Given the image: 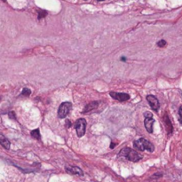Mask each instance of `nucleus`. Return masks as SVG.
Wrapping results in <instances>:
<instances>
[{"label": "nucleus", "instance_id": "9d476101", "mask_svg": "<svg viewBox=\"0 0 182 182\" xmlns=\"http://www.w3.org/2000/svg\"><path fill=\"white\" fill-rule=\"evenodd\" d=\"M164 124H165V128H166V131H167V132H168V134H172L173 133V124H172V122H171V120L169 118V117H168V115L167 114H165L164 116Z\"/></svg>", "mask_w": 182, "mask_h": 182}, {"label": "nucleus", "instance_id": "f8f14e48", "mask_svg": "<svg viewBox=\"0 0 182 182\" xmlns=\"http://www.w3.org/2000/svg\"><path fill=\"white\" fill-rule=\"evenodd\" d=\"M31 136L33 138H35L36 139H41V135H40V132H39V129H36V130H33L31 132Z\"/></svg>", "mask_w": 182, "mask_h": 182}, {"label": "nucleus", "instance_id": "dca6fc26", "mask_svg": "<svg viewBox=\"0 0 182 182\" xmlns=\"http://www.w3.org/2000/svg\"><path fill=\"white\" fill-rule=\"evenodd\" d=\"M179 122L182 125V106L179 109Z\"/></svg>", "mask_w": 182, "mask_h": 182}, {"label": "nucleus", "instance_id": "6e6552de", "mask_svg": "<svg viewBox=\"0 0 182 182\" xmlns=\"http://www.w3.org/2000/svg\"><path fill=\"white\" fill-rule=\"evenodd\" d=\"M65 170H66L67 173H69V174H72V175H78V176H83L84 175L82 170L79 167H77V166H69V165H68V166H66Z\"/></svg>", "mask_w": 182, "mask_h": 182}, {"label": "nucleus", "instance_id": "4468645a", "mask_svg": "<svg viewBox=\"0 0 182 182\" xmlns=\"http://www.w3.org/2000/svg\"><path fill=\"white\" fill-rule=\"evenodd\" d=\"M46 15H47V13H46V11H44V10H42V11H39V13H38V19L40 20L41 18H44V17H46Z\"/></svg>", "mask_w": 182, "mask_h": 182}, {"label": "nucleus", "instance_id": "ddd939ff", "mask_svg": "<svg viewBox=\"0 0 182 182\" xmlns=\"http://www.w3.org/2000/svg\"><path fill=\"white\" fill-rule=\"evenodd\" d=\"M30 93H31V91L28 88H24L21 91V95H23V96H29Z\"/></svg>", "mask_w": 182, "mask_h": 182}, {"label": "nucleus", "instance_id": "f3484780", "mask_svg": "<svg viewBox=\"0 0 182 182\" xmlns=\"http://www.w3.org/2000/svg\"><path fill=\"white\" fill-rule=\"evenodd\" d=\"M9 117H11V118L16 119V117H15V114H14V112H13V111H12V112H10V113H9Z\"/></svg>", "mask_w": 182, "mask_h": 182}, {"label": "nucleus", "instance_id": "39448f33", "mask_svg": "<svg viewBox=\"0 0 182 182\" xmlns=\"http://www.w3.org/2000/svg\"><path fill=\"white\" fill-rule=\"evenodd\" d=\"M145 120H144V124H145L146 130L148 132V133H153V125L155 124V119H153V115L150 112H146L144 114Z\"/></svg>", "mask_w": 182, "mask_h": 182}, {"label": "nucleus", "instance_id": "1a4fd4ad", "mask_svg": "<svg viewBox=\"0 0 182 182\" xmlns=\"http://www.w3.org/2000/svg\"><path fill=\"white\" fill-rule=\"evenodd\" d=\"M99 105H100V102L99 101H92L90 102L89 104H87L85 106V108L84 109V113H88V112H91L93 111L95 109H97L99 108Z\"/></svg>", "mask_w": 182, "mask_h": 182}, {"label": "nucleus", "instance_id": "f257e3e1", "mask_svg": "<svg viewBox=\"0 0 182 182\" xmlns=\"http://www.w3.org/2000/svg\"><path fill=\"white\" fill-rule=\"evenodd\" d=\"M133 147L134 148L139 150V151H148V152H153L155 150V147L154 145L147 140L146 139H137L133 142Z\"/></svg>", "mask_w": 182, "mask_h": 182}, {"label": "nucleus", "instance_id": "9b49d317", "mask_svg": "<svg viewBox=\"0 0 182 182\" xmlns=\"http://www.w3.org/2000/svg\"><path fill=\"white\" fill-rule=\"evenodd\" d=\"M0 145L2 146L3 147H5L6 149H9L10 147H11L9 139L1 133H0Z\"/></svg>", "mask_w": 182, "mask_h": 182}, {"label": "nucleus", "instance_id": "7ed1b4c3", "mask_svg": "<svg viewBox=\"0 0 182 182\" xmlns=\"http://www.w3.org/2000/svg\"><path fill=\"white\" fill-rule=\"evenodd\" d=\"M71 108H72V104L69 101L61 103V106L59 107V109H58V117L60 118H65L69 115Z\"/></svg>", "mask_w": 182, "mask_h": 182}, {"label": "nucleus", "instance_id": "0eeeda50", "mask_svg": "<svg viewBox=\"0 0 182 182\" xmlns=\"http://www.w3.org/2000/svg\"><path fill=\"white\" fill-rule=\"evenodd\" d=\"M147 100L148 101L150 107L152 109H154L155 111H157L159 109V101L157 100V98L154 95H147Z\"/></svg>", "mask_w": 182, "mask_h": 182}, {"label": "nucleus", "instance_id": "6ab92c4d", "mask_svg": "<svg viewBox=\"0 0 182 182\" xmlns=\"http://www.w3.org/2000/svg\"><path fill=\"white\" fill-rule=\"evenodd\" d=\"M96 1H104V0H96Z\"/></svg>", "mask_w": 182, "mask_h": 182}, {"label": "nucleus", "instance_id": "2eb2a0df", "mask_svg": "<svg viewBox=\"0 0 182 182\" xmlns=\"http://www.w3.org/2000/svg\"><path fill=\"white\" fill-rule=\"evenodd\" d=\"M165 46H166V41L164 39L158 41V43H157V46H159V47H164Z\"/></svg>", "mask_w": 182, "mask_h": 182}, {"label": "nucleus", "instance_id": "f03ea898", "mask_svg": "<svg viewBox=\"0 0 182 182\" xmlns=\"http://www.w3.org/2000/svg\"><path fill=\"white\" fill-rule=\"evenodd\" d=\"M119 155L127 158L129 161H132V162H138V161H139L142 158V156L139 155L137 151L131 149L130 147L123 148L119 152Z\"/></svg>", "mask_w": 182, "mask_h": 182}, {"label": "nucleus", "instance_id": "a211bd4d", "mask_svg": "<svg viewBox=\"0 0 182 182\" xmlns=\"http://www.w3.org/2000/svg\"><path fill=\"white\" fill-rule=\"evenodd\" d=\"M121 60H122V61H125V58H124V57H123V58H122Z\"/></svg>", "mask_w": 182, "mask_h": 182}, {"label": "nucleus", "instance_id": "423d86ee", "mask_svg": "<svg viewBox=\"0 0 182 182\" xmlns=\"http://www.w3.org/2000/svg\"><path fill=\"white\" fill-rule=\"evenodd\" d=\"M109 95L115 99V100H118V101H126L130 99V95L127 93H124V92H116V91H110Z\"/></svg>", "mask_w": 182, "mask_h": 182}, {"label": "nucleus", "instance_id": "aec40b11", "mask_svg": "<svg viewBox=\"0 0 182 182\" xmlns=\"http://www.w3.org/2000/svg\"><path fill=\"white\" fill-rule=\"evenodd\" d=\"M85 1H87V0H85Z\"/></svg>", "mask_w": 182, "mask_h": 182}, {"label": "nucleus", "instance_id": "20e7f679", "mask_svg": "<svg viewBox=\"0 0 182 182\" xmlns=\"http://www.w3.org/2000/svg\"><path fill=\"white\" fill-rule=\"evenodd\" d=\"M86 121L85 119L80 118L78 119L75 124V128H76V135L77 137L81 138L84 135L85 133V130H86Z\"/></svg>", "mask_w": 182, "mask_h": 182}]
</instances>
